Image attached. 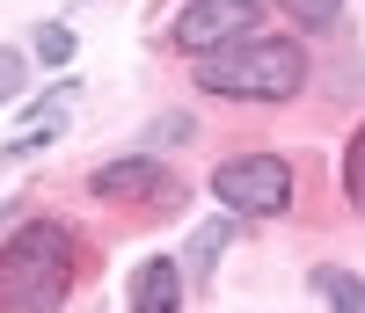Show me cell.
<instances>
[{"label": "cell", "instance_id": "6da1fadb", "mask_svg": "<svg viewBox=\"0 0 365 313\" xmlns=\"http://www.w3.org/2000/svg\"><path fill=\"white\" fill-rule=\"evenodd\" d=\"M88 262H96V248L66 218H22L0 240V313H66Z\"/></svg>", "mask_w": 365, "mask_h": 313}, {"label": "cell", "instance_id": "7a4b0ae2", "mask_svg": "<svg viewBox=\"0 0 365 313\" xmlns=\"http://www.w3.org/2000/svg\"><path fill=\"white\" fill-rule=\"evenodd\" d=\"M197 87L220 102H292L307 87V51L292 37H249L197 58Z\"/></svg>", "mask_w": 365, "mask_h": 313}, {"label": "cell", "instance_id": "3957f363", "mask_svg": "<svg viewBox=\"0 0 365 313\" xmlns=\"http://www.w3.org/2000/svg\"><path fill=\"white\" fill-rule=\"evenodd\" d=\"M212 197L227 218H285L299 204V168L285 153H234L212 168Z\"/></svg>", "mask_w": 365, "mask_h": 313}, {"label": "cell", "instance_id": "277c9868", "mask_svg": "<svg viewBox=\"0 0 365 313\" xmlns=\"http://www.w3.org/2000/svg\"><path fill=\"white\" fill-rule=\"evenodd\" d=\"M88 197L125 211V218H175L182 204H190V190H182V175H168L154 153H132V161H103L96 175H88Z\"/></svg>", "mask_w": 365, "mask_h": 313}, {"label": "cell", "instance_id": "5b68a950", "mask_svg": "<svg viewBox=\"0 0 365 313\" xmlns=\"http://www.w3.org/2000/svg\"><path fill=\"white\" fill-rule=\"evenodd\" d=\"M256 22H263L256 0H190V8L168 22V44L182 58H212V51H227V44H249Z\"/></svg>", "mask_w": 365, "mask_h": 313}, {"label": "cell", "instance_id": "8992f818", "mask_svg": "<svg viewBox=\"0 0 365 313\" xmlns=\"http://www.w3.org/2000/svg\"><path fill=\"white\" fill-rule=\"evenodd\" d=\"M182 262L175 255H146L132 270V313H182Z\"/></svg>", "mask_w": 365, "mask_h": 313}, {"label": "cell", "instance_id": "52a82bcc", "mask_svg": "<svg viewBox=\"0 0 365 313\" xmlns=\"http://www.w3.org/2000/svg\"><path fill=\"white\" fill-rule=\"evenodd\" d=\"M307 285H314V299H322L329 313H365V277H358V270L314 262V270H307Z\"/></svg>", "mask_w": 365, "mask_h": 313}, {"label": "cell", "instance_id": "ba28073f", "mask_svg": "<svg viewBox=\"0 0 365 313\" xmlns=\"http://www.w3.org/2000/svg\"><path fill=\"white\" fill-rule=\"evenodd\" d=\"M227 248H234V218H212V226L190 240V262H182V277H190V285H212V270H220Z\"/></svg>", "mask_w": 365, "mask_h": 313}, {"label": "cell", "instance_id": "9c48e42d", "mask_svg": "<svg viewBox=\"0 0 365 313\" xmlns=\"http://www.w3.org/2000/svg\"><path fill=\"white\" fill-rule=\"evenodd\" d=\"M344 197H351V211L365 218V124H358L351 146H344Z\"/></svg>", "mask_w": 365, "mask_h": 313}, {"label": "cell", "instance_id": "30bf717a", "mask_svg": "<svg viewBox=\"0 0 365 313\" xmlns=\"http://www.w3.org/2000/svg\"><path fill=\"white\" fill-rule=\"evenodd\" d=\"M278 8L299 22V29H314V37H322V29H336V15H344V0H278Z\"/></svg>", "mask_w": 365, "mask_h": 313}, {"label": "cell", "instance_id": "8fae6325", "mask_svg": "<svg viewBox=\"0 0 365 313\" xmlns=\"http://www.w3.org/2000/svg\"><path fill=\"white\" fill-rule=\"evenodd\" d=\"M37 58H44V66H66V58H73V29L66 22H44L37 29Z\"/></svg>", "mask_w": 365, "mask_h": 313}, {"label": "cell", "instance_id": "7c38bea8", "mask_svg": "<svg viewBox=\"0 0 365 313\" xmlns=\"http://www.w3.org/2000/svg\"><path fill=\"white\" fill-rule=\"evenodd\" d=\"M190 132H197V117H190V110H168V117H154V132H146V139H161V146H182Z\"/></svg>", "mask_w": 365, "mask_h": 313}, {"label": "cell", "instance_id": "4fadbf2b", "mask_svg": "<svg viewBox=\"0 0 365 313\" xmlns=\"http://www.w3.org/2000/svg\"><path fill=\"white\" fill-rule=\"evenodd\" d=\"M22 73H29V66H22V51L0 44V102H15V95H22Z\"/></svg>", "mask_w": 365, "mask_h": 313}]
</instances>
